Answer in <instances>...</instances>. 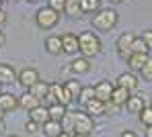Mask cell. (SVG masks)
I'll list each match as a JSON object with an SVG mask.
<instances>
[{"instance_id":"15","label":"cell","mask_w":152,"mask_h":137,"mask_svg":"<svg viewBox=\"0 0 152 137\" xmlns=\"http://www.w3.org/2000/svg\"><path fill=\"white\" fill-rule=\"evenodd\" d=\"M29 121H35L37 125L48 123L50 121V110H48V107L39 105V107H35L33 110H29Z\"/></svg>"},{"instance_id":"2","label":"cell","mask_w":152,"mask_h":137,"mask_svg":"<svg viewBox=\"0 0 152 137\" xmlns=\"http://www.w3.org/2000/svg\"><path fill=\"white\" fill-rule=\"evenodd\" d=\"M119 17L115 8H101L93 14V27L97 31H113L117 25Z\"/></svg>"},{"instance_id":"23","label":"cell","mask_w":152,"mask_h":137,"mask_svg":"<svg viewBox=\"0 0 152 137\" xmlns=\"http://www.w3.org/2000/svg\"><path fill=\"white\" fill-rule=\"evenodd\" d=\"M84 110H86L93 119H95V117H101V115H105V102L97 100V98H93L91 102L84 105Z\"/></svg>"},{"instance_id":"34","label":"cell","mask_w":152,"mask_h":137,"mask_svg":"<svg viewBox=\"0 0 152 137\" xmlns=\"http://www.w3.org/2000/svg\"><path fill=\"white\" fill-rule=\"evenodd\" d=\"M119 107H115L113 102H105V115H115Z\"/></svg>"},{"instance_id":"17","label":"cell","mask_w":152,"mask_h":137,"mask_svg":"<svg viewBox=\"0 0 152 137\" xmlns=\"http://www.w3.org/2000/svg\"><path fill=\"white\" fill-rule=\"evenodd\" d=\"M48 110H50V119H51V121H58V123H62V121L66 119V115L70 112V110H68V107H64V105H60V102L50 105V107H48Z\"/></svg>"},{"instance_id":"4","label":"cell","mask_w":152,"mask_h":137,"mask_svg":"<svg viewBox=\"0 0 152 137\" xmlns=\"http://www.w3.org/2000/svg\"><path fill=\"white\" fill-rule=\"evenodd\" d=\"M35 23H37L39 29L50 31V29H53L58 23H60V12L51 10L50 6H43V8H39L37 14H35Z\"/></svg>"},{"instance_id":"19","label":"cell","mask_w":152,"mask_h":137,"mask_svg":"<svg viewBox=\"0 0 152 137\" xmlns=\"http://www.w3.org/2000/svg\"><path fill=\"white\" fill-rule=\"evenodd\" d=\"M41 131H43V135L45 137H60L64 133V129H62V123H58V121H48V123H43L41 125Z\"/></svg>"},{"instance_id":"38","label":"cell","mask_w":152,"mask_h":137,"mask_svg":"<svg viewBox=\"0 0 152 137\" xmlns=\"http://www.w3.org/2000/svg\"><path fill=\"white\" fill-rule=\"evenodd\" d=\"M4 129H6V123H4V119L0 121V133H4Z\"/></svg>"},{"instance_id":"36","label":"cell","mask_w":152,"mask_h":137,"mask_svg":"<svg viewBox=\"0 0 152 137\" xmlns=\"http://www.w3.org/2000/svg\"><path fill=\"white\" fill-rule=\"evenodd\" d=\"M119 137H138V135H136L134 131H129V129H126V131H121V135H119Z\"/></svg>"},{"instance_id":"6","label":"cell","mask_w":152,"mask_h":137,"mask_svg":"<svg viewBox=\"0 0 152 137\" xmlns=\"http://www.w3.org/2000/svg\"><path fill=\"white\" fill-rule=\"evenodd\" d=\"M134 39H136V35L134 33H121L119 37H117V41H115V51L117 55L121 57V59H127L129 55H132V45H134Z\"/></svg>"},{"instance_id":"47","label":"cell","mask_w":152,"mask_h":137,"mask_svg":"<svg viewBox=\"0 0 152 137\" xmlns=\"http://www.w3.org/2000/svg\"><path fill=\"white\" fill-rule=\"evenodd\" d=\"M0 94H2V90H0Z\"/></svg>"},{"instance_id":"21","label":"cell","mask_w":152,"mask_h":137,"mask_svg":"<svg viewBox=\"0 0 152 137\" xmlns=\"http://www.w3.org/2000/svg\"><path fill=\"white\" fill-rule=\"evenodd\" d=\"M27 92H31L37 100H43V98H48V94H50V84L43 82V80H39L35 86H31Z\"/></svg>"},{"instance_id":"41","label":"cell","mask_w":152,"mask_h":137,"mask_svg":"<svg viewBox=\"0 0 152 137\" xmlns=\"http://www.w3.org/2000/svg\"><path fill=\"white\" fill-rule=\"evenodd\" d=\"M111 4H119V2H124V0H109Z\"/></svg>"},{"instance_id":"11","label":"cell","mask_w":152,"mask_h":137,"mask_svg":"<svg viewBox=\"0 0 152 137\" xmlns=\"http://www.w3.org/2000/svg\"><path fill=\"white\" fill-rule=\"evenodd\" d=\"M62 53H68V55L78 53V35H74V33H64L62 35Z\"/></svg>"},{"instance_id":"24","label":"cell","mask_w":152,"mask_h":137,"mask_svg":"<svg viewBox=\"0 0 152 137\" xmlns=\"http://www.w3.org/2000/svg\"><path fill=\"white\" fill-rule=\"evenodd\" d=\"M64 14H68L70 19H78L82 12V6H80V0H66V8H64Z\"/></svg>"},{"instance_id":"32","label":"cell","mask_w":152,"mask_h":137,"mask_svg":"<svg viewBox=\"0 0 152 137\" xmlns=\"http://www.w3.org/2000/svg\"><path fill=\"white\" fill-rule=\"evenodd\" d=\"M142 39H144V43H146V47L152 51V29H148V31H144L142 35H140Z\"/></svg>"},{"instance_id":"39","label":"cell","mask_w":152,"mask_h":137,"mask_svg":"<svg viewBox=\"0 0 152 137\" xmlns=\"http://www.w3.org/2000/svg\"><path fill=\"white\" fill-rule=\"evenodd\" d=\"M146 137H152V125H150V127H146Z\"/></svg>"},{"instance_id":"22","label":"cell","mask_w":152,"mask_h":137,"mask_svg":"<svg viewBox=\"0 0 152 137\" xmlns=\"http://www.w3.org/2000/svg\"><path fill=\"white\" fill-rule=\"evenodd\" d=\"M39 105H41V100H37L31 92H25L23 96H19V107H21L23 110H27V112L33 110L35 107H39Z\"/></svg>"},{"instance_id":"10","label":"cell","mask_w":152,"mask_h":137,"mask_svg":"<svg viewBox=\"0 0 152 137\" xmlns=\"http://www.w3.org/2000/svg\"><path fill=\"white\" fill-rule=\"evenodd\" d=\"M117 86H121V88H126L129 90L132 94L138 90V86H140V80H138V76L134 74V72H124V74H119V78H117Z\"/></svg>"},{"instance_id":"45","label":"cell","mask_w":152,"mask_h":137,"mask_svg":"<svg viewBox=\"0 0 152 137\" xmlns=\"http://www.w3.org/2000/svg\"><path fill=\"white\" fill-rule=\"evenodd\" d=\"M8 137H19V135H8Z\"/></svg>"},{"instance_id":"43","label":"cell","mask_w":152,"mask_h":137,"mask_svg":"<svg viewBox=\"0 0 152 137\" xmlns=\"http://www.w3.org/2000/svg\"><path fill=\"white\" fill-rule=\"evenodd\" d=\"M74 137H93V135H74Z\"/></svg>"},{"instance_id":"3","label":"cell","mask_w":152,"mask_h":137,"mask_svg":"<svg viewBox=\"0 0 152 137\" xmlns=\"http://www.w3.org/2000/svg\"><path fill=\"white\" fill-rule=\"evenodd\" d=\"M93 129H95V119L86 110L72 112V135H93Z\"/></svg>"},{"instance_id":"7","label":"cell","mask_w":152,"mask_h":137,"mask_svg":"<svg viewBox=\"0 0 152 137\" xmlns=\"http://www.w3.org/2000/svg\"><path fill=\"white\" fill-rule=\"evenodd\" d=\"M39 80H41V78H39V72H37L35 68H23V70L19 72V76H17V82L21 84L25 90H29L31 86H35Z\"/></svg>"},{"instance_id":"18","label":"cell","mask_w":152,"mask_h":137,"mask_svg":"<svg viewBox=\"0 0 152 137\" xmlns=\"http://www.w3.org/2000/svg\"><path fill=\"white\" fill-rule=\"evenodd\" d=\"M45 51L50 55H60L62 53V37L60 35H50L45 39Z\"/></svg>"},{"instance_id":"20","label":"cell","mask_w":152,"mask_h":137,"mask_svg":"<svg viewBox=\"0 0 152 137\" xmlns=\"http://www.w3.org/2000/svg\"><path fill=\"white\" fill-rule=\"evenodd\" d=\"M146 107V102H144V98L142 96H138V94H132L129 98H127L126 102V110L127 112H136V115H140V110Z\"/></svg>"},{"instance_id":"28","label":"cell","mask_w":152,"mask_h":137,"mask_svg":"<svg viewBox=\"0 0 152 137\" xmlns=\"http://www.w3.org/2000/svg\"><path fill=\"white\" fill-rule=\"evenodd\" d=\"M138 119H140V123H142V125H146V127H150V125H152V105H146L144 109L140 110V115H138Z\"/></svg>"},{"instance_id":"44","label":"cell","mask_w":152,"mask_h":137,"mask_svg":"<svg viewBox=\"0 0 152 137\" xmlns=\"http://www.w3.org/2000/svg\"><path fill=\"white\" fill-rule=\"evenodd\" d=\"M2 2H4V0H0V8H2Z\"/></svg>"},{"instance_id":"14","label":"cell","mask_w":152,"mask_h":137,"mask_svg":"<svg viewBox=\"0 0 152 137\" xmlns=\"http://www.w3.org/2000/svg\"><path fill=\"white\" fill-rule=\"evenodd\" d=\"M129 96H132V92H129V90L121 88V86H115L109 102H113L115 107H119V109H121V107H126V102H127V98H129Z\"/></svg>"},{"instance_id":"1","label":"cell","mask_w":152,"mask_h":137,"mask_svg":"<svg viewBox=\"0 0 152 137\" xmlns=\"http://www.w3.org/2000/svg\"><path fill=\"white\" fill-rule=\"evenodd\" d=\"M103 49V43L101 39H99V35L97 33H93V31H84V33H80L78 35V51L82 53V57H95V55H99Z\"/></svg>"},{"instance_id":"9","label":"cell","mask_w":152,"mask_h":137,"mask_svg":"<svg viewBox=\"0 0 152 137\" xmlns=\"http://www.w3.org/2000/svg\"><path fill=\"white\" fill-rule=\"evenodd\" d=\"M152 55L150 53H132L129 57H127V68H129V72H142V68L148 63V59H150Z\"/></svg>"},{"instance_id":"40","label":"cell","mask_w":152,"mask_h":137,"mask_svg":"<svg viewBox=\"0 0 152 137\" xmlns=\"http://www.w3.org/2000/svg\"><path fill=\"white\" fill-rule=\"evenodd\" d=\"M60 137H74V135H72V133H66V131H64V133H62Z\"/></svg>"},{"instance_id":"35","label":"cell","mask_w":152,"mask_h":137,"mask_svg":"<svg viewBox=\"0 0 152 137\" xmlns=\"http://www.w3.org/2000/svg\"><path fill=\"white\" fill-rule=\"evenodd\" d=\"M6 21H8V19H6V12H4V10L0 8V31L6 27Z\"/></svg>"},{"instance_id":"16","label":"cell","mask_w":152,"mask_h":137,"mask_svg":"<svg viewBox=\"0 0 152 137\" xmlns=\"http://www.w3.org/2000/svg\"><path fill=\"white\" fill-rule=\"evenodd\" d=\"M91 70V59L88 57H76L74 61H70V72L76 74V76H80V74H86Z\"/></svg>"},{"instance_id":"13","label":"cell","mask_w":152,"mask_h":137,"mask_svg":"<svg viewBox=\"0 0 152 137\" xmlns=\"http://www.w3.org/2000/svg\"><path fill=\"white\" fill-rule=\"evenodd\" d=\"M17 76H19V72H17L10 63H0V86H2V84L17 82Z\"/></svg>"},{"instance_id":"42","label":"cell","mask_w":152,"mask_h":137,"mask_svg":"<svg viewBox=\"0 0 152 137\" xmlns=\"http://www.w3.org/2000/svg\"><path fill=\"white\" fill-rule=\"evenodd\" d=\"M4 115H6V112H4V110L0 109V121H2V119H4Z\"/></svg>"},{"instance_id":"33","label":"cell","mask_w":152,"mask_h":137,"mask_svg":"<svg viewBox=\"0 0 152 137\" xmlns=\"http://www.w3.org/2000/svg\"><path fill=\"white\" fill-rule=\"evenodd\" d=\"M25 129L29 131V133H37V131H41V125H37L35 121H27Z\"/></svg>"},{"instance_id":"5","label":"cell","mask_w":152,"mask_h":137,"mask_svg":"<svg viewBox=\"0 0 152 137\" xmlns=\"http://www.w3.org/2000/svg\"><path fill=\"white\" fill-rule=\"evenodd\" d=\"M48 98L51 100V105L53 102H60V105H64V107H68L74 98L68 94V90L64 88V84L60 82H51L50 84V94H48Z\"/></svg>"},{"instance_id":"25","label":"cell","mask_w":152,"mask_h":137,"mask_svg":"<svg viewBox=\"0 0 152 137\" xmlns=\"http://www.w3.org/2000/svg\"><path fill=\"white\" fill-rule=\"evenodd\" d=\"M64 88L68 90V94H70L72 98L78 100V96H80V92H82V84L78 82V80H74V78H72V80H68V82L64 84Z\"/></svg>"},{"instance_id":"27","label":"cell","mask_w":152,"mask_h":137,"mask_svg":"<svg viewBox=\"0 0 152 137\" xmlns=\"http://www.w3.org/2000/svg\"><path fill=\"white\" fill-rule=\"evenodd\" d=\"M80 6H82V12H97L101 10V0H80Z\"/></svg>"},{"instance_id":"12","label":"cell","mask_w":152,"mask_h":137,"mask_svg":"<svg viewBox=\"0 0 152 137\" xmlns=\"http://www.w3.org/2000/svg\"><path fill=\"white\" fill-rule=\"evenodd\" d=\"M0 109L4 112H12L19 109V96L10 94V92H2L0 94Z\"/></svg>"},{"instance_id":"29","label":"cell","mask_w":152,"mask_h":137,"mask_svg":"<svg viewBox=\"0 0 152 137\" xmlns=\"http://www.w3.org/2000/svg\"><path fill=\"white\" fill-rule=\"evenodd\" d=\"M132 53H150V49L146 47V43H144V39H142V37H136V39H134Z\"/></svg>"},{"instance_id":"8","label":"cell","mask_w":152,"mask_h":137,"mask_svg":"<svg viewBox=\"0 0 152 137\" xmlns=\"http://www.w3.org/2000/svg\"><path fill=\"white\" fill-rule=\"evenodd\" d=\"M113 84L109 80H101V82L95 84V98L101 100V102H109L111 100V94H113Z\"/></svg>"},{"instance_id":"31","label":"cell","mask_w":152,"mask_h":137,"mask_svg":"<svg viewBox=\"0 0 152 137\" xmlns=\"http://www.w3.org/2000/svg\"><path fill=\"white\" fill-rule=\"evenodd\" d=\"M48 6H50L51 10H56V12H64L66 0H48Z\"/></svg>"},{"instance_id":"30","label":"cell","mask_w":152,"mask_h":137,"mask_svg":"<svg viewBox=\"0 0 152 137\" xmlns=\"http://www.w3.org/2000/svg\"><path fill=\"white\" fill-rule=\"evenodd\" d=\"M140 76H142V80H144V82H152V57L148 59V63L142 68Z\"/></svg>"},{"instance_id":"37","label":"cell","mask_w":152,"mask_h":137,"mask_svg":"<svg viewBox=\"0 0 152 137\" xmlns=\"http://www.w3.org/2000/svg\"><path fill=\"white\" fill-rule=\"evenodd\" d=\"M4 43H6V35H4V33L0 31V49L4 47Z\"/></svg>"},{"instance_id":"26","label":"cell","mask_w":152,"mask_h":137,"mask_svg":"<svg viewBox=\"0 0 152 137\" xmlns=\"http://www.w3.org/2000/svg\"><path fill=\"white\" fill-rule=\"evenodd\" d=\"M95 98V86H82V92H80V96H78V102L84 107L86 102H91Z\"/></svg>"},{"instance_id":"46","label":"cell","mask_w":152,"mask_h":137,"mask_svg":"<svg viewBox=\"0 0 152 137\" xmlns=\"http://www.w3.org/2000/svg\"><path fill=\"white\" fill-rule=\"evenodd\" d=\"M29 2H35V0H29Z\"/></svg>"}]
</instances>
